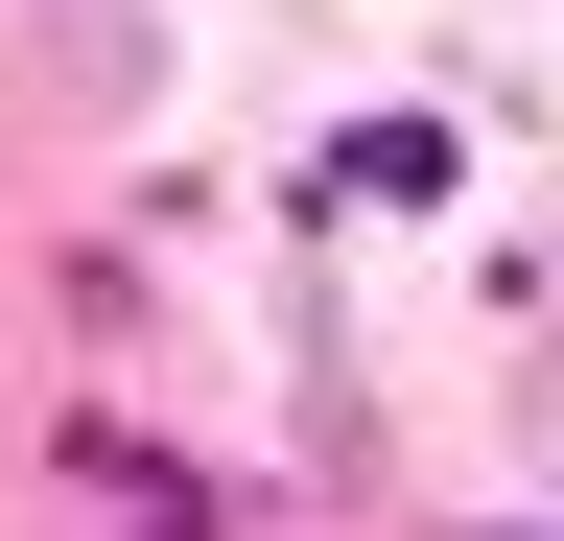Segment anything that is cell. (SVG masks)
Here are the masks:
<instances>
[{
	"label": "cell",
	"mask_w": 564,
	"mask_h": 541,
	"mask_svg": "<svg viewBox=\"0 0 564 541\" xmlns=\"http://www.w3.org/2000/svg\"><path fill=\"white\" fill-rule=\"evenodd\" d=\"M423 188H447V118H352L329 142V213H423Z\"/></svg>",
	"instance_id": "1"
}]
</instances>
